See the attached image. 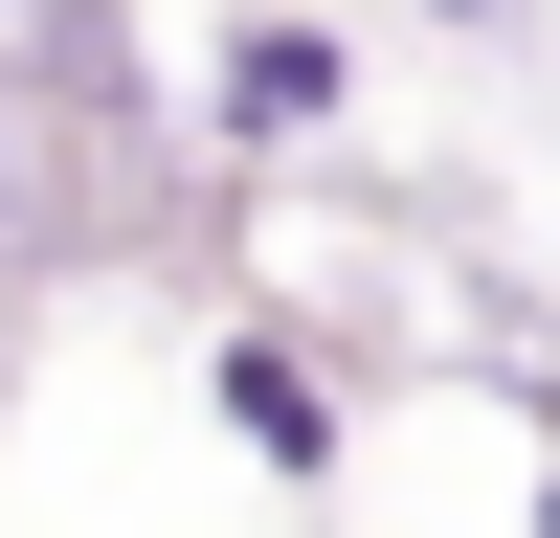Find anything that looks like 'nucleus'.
Masks as SVG:
<instances>
[{"instance_id":"f257e3e1","label":"nucleus","mask_w":560,"mask_h":538,"mask_svg":"<svg viewBox=\"0 0 560 538\" xmlns=\"http://www.w3.org/2000/svg\"><path fill=\"white\" fill-rule=\"evenodd\" d=\"M314 113H337V45H314V23H247V45H224V134H314Z\"/></svg>"},{"instance_id":"f03ea898","label":"nucleus","mask_w":560,"mask_h":538,"mask_svg":"<svg viewBox=\"0 0 560 538\" xmlns=\"http://www.w3.org/2000/svg\"><path fill=\"white\" fill-rule=\"evenodd\" d=\"M448 23H493V0H448Z\"/></svg>"},{"instance_id":"7ed1b4c3","label":"nucleus","mask_w":560,"mask_h":538,"mask_svg":"<svg viewBox=\"0 0 560 538\" xmlns=\"http://www.w3.org/2000/svg\"><path fill=\"white\" fill-rule=\"evenodd\" d=\"M538 538H560V493H538Z\"/></svg>"}]
</instances>
